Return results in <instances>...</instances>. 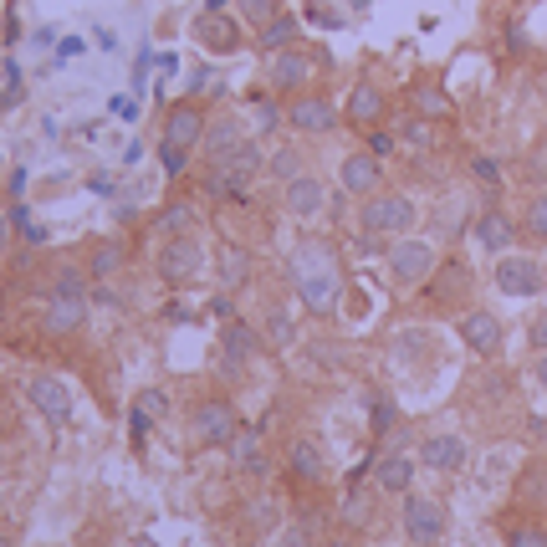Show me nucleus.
<instances>
[{"mask_svg":"<svg viewBox=\"0 0 547 547\" xmlns=\"http://www.w3.org/2000/svg\"><path fill=\"white\" fill-rule=\"evenodd\" d=\"M287 277L302 297V307L312 317H333L338 312V297H343V266H338V251L328 241H302L287 261Z\"/></svg>","mask_w":547,"mask_h":547,"instance_id":"1","label":"nucleus"},{"mask_svg":"<svg viewBox=\"0 0 547 547\" xmlns=\"http://www.w3.org/2000/svg\"><path fill=\"white\" fill-rule=\"evenodd\" d=\"M358 225H363V236H415V225H420V205L409 200L404 190H379L358 205Z\"/></svg>","mask_w":547,"mask_h":547,"instance_id":"2","label":"nucleus"},{"mask_svg":"<svg viewBox=\"0 0 547 547\" xmlns=\"http://www.w3.org/2000/svg\"><path fill=\"white\" fill-rule=\"evenodd\" d=\"M261 169H266V154H261V144H256V139H246L236 154H225V159H215V164H210V190H215V195H225V200H246Z\"/></svg>","mask_w":547,"mask_h":547,"instance_id":"3","label":"nucleus"},{"mask_svg":"<svg viewBox=\"0 0 547 547\" xmlns=\"http://www.w3.org/2000/svg\"><path fill=\"white\" fill-rule=\"evenodd\" d=\"M435 266H440V251H435V241H420V236H399L394 246H389V277H394V287H425L430 277H435Z\"/></svg>","mask_w":547,"mask_h":547,"instance_id":"4","label":"nucleus"},{"mask_svg":"<svg viewBox=\"0 0 547 547\" xmlns=\"http://www.w3.org/2000/svg\"><path fill=\"white\" fill-rule=\"evenodd\" d=\"M159 282L164 287H190L200 271H205V246H200V236H169L164 246H159Z\"/></svg>","mask_w":547,"mask_h":547,"instance_id":"5","label":"nucleus"},{"mask_svg":"<svg viewBox=\"0 0 547 547\" xmlns=\"http://www.w3.org/2000/svg\"><path fill=\"white\" fill-rule=\"evenodd\" d=\"M450 527V512H445V501L425 496V491H404V537L415 542V547H435Z\"/></svg>","mask_w":547,"mask_h":547,"instance_id":"6","label":"nucleus"},{"mask_svg":"<svg viewBox=\"0 0 547 547\" xmlns=\"http://www.w3.org/2000/svg\"><path fill=\"white\" fill-rule=\"evenodd\" d=\"M471 241L486 251V256H507L517 241H522V220L501 205H481L476 220H471Z\"/></svg>","mask_w":547,"mask_h":547,"instance_id":"7","label":"nucleus"},{"mask_svg":"<svg viewBox=\"0 0 547 547\" xmlns=\"http://www.w3.org/2000/svg\"><path fill=\"white\" fill-rule=\"evenodd\" d=\"M491 287L507 292V297H537L547 287V271H542L537 256L507 251V256H496V266H491Z\"/></svg>","mask_w":547,"mask_h":547,"instance_id":"8","label":"nucleus"},{"mask_svg":"<svg viewBox=\"0 0 547 547\" xmlns=\"http://www.w3.org/2000/svg\"><path fill=\"white\" fill-rule=\"evenodd\" d=\"M312 77H317V62L302 47H287V52H271L266 57V82H271V93H282V98L307 93Z\"/></svg>","mask_w":547,"mask_h":547,"instance_id":"9","label":"nucleus"},{"mask_svg":"<svg viewBox=\"0 0 547 547\" xmlns=\"http://www.w3.org/2000/svg\"><path fill=\"white\" fill-rule=\"evenodd\" d=\"M343 123V108L328 98V93H297V98H287V128L292 133H333Z\"/></svg>","mask_w":547,"mask_h":547,"instance_id":"10","label":"nucleus"},{"mask_svg":"<svg viewBox=\"0 0 547 547\" xmlns=\"http://www.w3.org/2000/svg\"><path fill=\"white\" fill-rule=\"evenodd\" d=\"M190 435H195V445H210V450L231 445V440L241 435L236 404H231V399H205V404L195 409V420H190Z\"/></svg>","mask_w":547,"mask_h":547,"instance_id":"11","label":"nucleus"},{"mask_svg":"<svg viewBox=\"0 0 547 547\" xmlns=\"http://www.w3.org/2000/svg\"><path fill=\"white\" fill-rule=\"evenodd\" d=\"M205 128H210V118H205V108L195 103V98H185V103H174L169 113H164V139L159 144H169V149H200L205 144Z\"/></svg>","mask_w":547,"mask_h":547,"instance_id":"12","label":"nucleus"},{"mask_svg":"<svg viewBox=\"0 0 547 547\" xmlns=\"http://www.w3.org/2000/svg\"><path fill=\"white\" fill-rule=\"evenodd\" d=\"M266 348V338L251 328V323H241V317H231V323L220 328V374H246V363L256 358Z\"/></svg>","mask_w":547,"mask_h":547,"instance_id":"13","label":"nucleus"},{"mask_svg":"<svg viewBox=\"0 0 547 547\" xmlns=\"http://www.w3.org/2000/svg\"><path fill=\"white\" fill-rule=\"evenodd\" d=\"M455 333H461V343H466L476 358H496L501 343H507V333H501V317L486 312V307H466L461 323H455Z\"/></svg>","mask_w":547,"mask_h":547,"instance_id":"14","label":"nucleus"},{"mask_svg":"<svg viewBox=\"0 0 547 547\" xmlns=\"http://www.w3.org/2000/svg\"><path fill=\"white\" fill-rule=\"evenodd\" d=\"M384 113H389L384 87H379V82H369V77L353 82V93H348V103H343V123L369 133V128H379V123H384Z\"/></svg>","mask_w":547,"mask_h":547,"instance_id":"15","label":"nucleus"},{"mask_svg":"<svg viewBox=\"0 0 547 547\" xmlns=\"http://www.w3.org/2000/svg\"><path fill=\"white\" fill-rule=\"evenodd\" d=\"M338 179H343V190H348L353 200H369V195L384 190V164H379V154L358 149V154H348V159L338 164Z\"/></svg>","mask_w":547,"mask_h":547,"instance_id":"16","label":"nucleus"},{"mask_svg":"<svg viewBox=\"0 0 547 547\" xmlns=\"http://www.w3.org/2000/svg\"><path fill=\"white\" fill-rule=\"evenodd\" d=\"M323 205H328V185H323L317 174H297V179H287V185H282V210H287L292 220L323 215Z\"/></svg>","mask_w":547,"mask_h":547,"instance_id":"17","label":"nucleus"},{"mask_svg":"<svg viewBox=\"0 0 547 547\" xmlns=\"http://www.w3.org/2000/svg\"><path fill=\"white\" fill-rule=\"evenodd\" d=\"M466 461H471V445L461 435H425V445H420V466H430L440 476L466 471Z\"/></svg>","mask_w":547,"mask_h":547,"instance_id":"18","label":"nucleus"},{"mask_svg":"<svg viewBox=\"0 0 547 547\" xmlns=\"http://www.w3.org/2000/svg\"><path fill=\"white\" fill-rule=\"evenodd\" d=\"M425 292H430L435 307L466 302V297H471V266H466V261H440V266H435V277L425 282Z\"/></svg>","mask_w":547,"mask_h":547,"instance_id":"19","label":"nucleus"},{"mask_svg":"<svg viewBox=\"0 0 547 547\" xmlns=\"http://www.w3.org/2000/svg\"><path fill=\"white\" fill-rule=\"evenodd\" d=\"M26 399H31L52 425H67V420H72V389H67L62 379H52V374L31 379V384H26Z\"/></svg>","mask_w":547,"mask_h":547,"instance_id":"20","label":"nucleus"},{"mask_svg":"<svg viewBox=\"0 0 547 547\" xmlns=\"http://www.w3.org/2000/svg\"><path fill=\"white\" fill-rule=\"evenodd\" d=\"M374 491H384V496H404L409 486H415V461H409L404 450H384V455H374Z\"/></svg>","mask_w":547,"mask_h":547,"instance_id":"21","label":"nucleus"},{"mask_svg":"<svg viewBox=\"0 0 547 547\" xmlns=\"http://www.w3.org/2000/svg\"><path fill=\"white\" fill-rule=\"evenodd\" d=\"M195 36H200V47L215 52V57L241 52V26H236L231 16H220V11H205V16L195 21Z\"/></svg>","mask_w":547,"mask_h":547,"instance_id":"22","label":"nucleus"},{"mask_svg":"<svg viewBox=\"0 0 547 547\" xmlns=\"http://www.w3.org/2000/svg\"><path fill=\"white\" fill-rule=\"evenodd\" d=\"M87 323V297H72V292H52L47 302V317H41V328H47L52 338H67Z\"/></svg>","mask_w":547,"mask_h":547,"instance_id":"23","label":"nucleus"},{"mask_svg":"<svg viewBox=\"0 0 547 547\" xmlns=\"http://www.w3.org/2000/svg\"><path fill=\"white\" fill-rule=\"evenodd\" d=\"M287 471H292L297 481L317 486V481L328 476V455H323V445H317V440H292V445H287Z\"/></svg>","mask_w":547,"mask_h":547,"instance_id":"24","label":"nucleus"},{"mask_svg":"<svg viewBox=\"0 0 547 547\" xmlns=\"http://www.w3.org/2000/svg\"><path fill=\"white\" fill-rule=\"evenodd\" d=\"M251 139V133L241 128V118H210V128H205V159L215 164V159H225V154H236L241 144Z\"/></svg>","mask_w":547,"mask_h":547,"instance_id":"25","label":"nucleus"},{"mask_svg":"<svg viewBox=\"0 0 547 547\" xmlns=\"http://www.w3.org/2000/svg\"><path fill=\"white\" fill-rule=\"evenodd\" d=\"M297 41H302V21L297 16H277V21H266L261 31H256V47L271 57V52H287V47H297Z\"/></svg>","mask_w":547,"mask_h":547,"instance_id":"26","label":"nucleus"},{"mask_svg":"<svg viewBox=\"0 0 547 547\" xmlns=\"http://www.w3.org/2000/svg\"><path fill=\"white\" fill-rule=\"evenodd\" d=\"M251 271H256V266H251V251H246V246H225V251H220V287H225V292H241V287L251 282Z\"/></svg>","mask_w":547,"mask_h":547,"instance_id":"27","label":"nucleus"},{"mask_svg":"<svg viewBox=\"0 0 547 547\" xmlns=\"http://www.w3.org/2000/svg\"><path fill=\"white\" fill-rule=\"evenodd\" d=\"M231 445H236V450H231V461H236L246 476H266V466H271V461H266V450H261V440H256L251 430H241Z\"/></svg>","mask_w":547,"mask_h":547,"instance_id":"28","label":"nucleus"},{"mask_svg":"<svg viewBox=\"0 0 547 547\" xmlns=\"http://www.w3.org/2000/svg\"><path fill=\"white\" fill-rule=\"evenodd\" d=\"M409 103H415V113L430 118V123H435V118H450V98L440 93L435 82H415V87H409Z\"/></svg>","mask_w":547,"mask_h":547,"instance_id":"29","label":"nucleus"},{"mask_svg":"<svg viewBox=\"0 0 547 547\" xmlns=\"http://www.w3.org/2000/svg\"><path fill=\"white\" fill-rule=\"evenodd\" d=\"M118 271H123V246L118 241H98L93 261H87V277H93V282H113Z\"/></svg>","mask_w":547,"mask_h":547,"instance_id":"30","label":"nucleus"},{"mask_svg":"<svg viewBox=\"0 0 547 547\" xmlns=\"http://www.w3.org/2000/svg\"><path fill=\"white\" fill-rule=\"evenodd\" d=\"M517 220H522V236L527 241H547V190H532Z\"/></svg>","mask_w":547,"mask_h":547,"instance_id":"31","label":"nucleus"},{"mask_svg":"<svg viewBox=\"0 0 547 547\" xmlns=\"http://www.w3.org/2000/svg\"><path fill=\"white\" fill-rule=\"evenodd\" d=\"M195 225H200L195 205H190V200H174V205L159 215V236H195Z\"/></svg>","mask_w":547,"mask_h":547,"instance_id":"32","label":"nucleus"},{"mask_svg":"<svg viewBox=\"0 0 547 547\" xmlns=\"http://www.w3.org/2000/svg\"><path fill=\"white\" fill-rule=\"evenodd\" d=\"M471 205L466 200H445L440 210H435V225H440V231H445V241H455V236H466L471 231Z\"/></svg>","mask_w":547,"mask_h":547,"instance_id":"33","label":"nucleus"},{"mask_svg":"<svg viewBox=\"0 0 547 547\" xmlns=\"http://www.w3.org/2000/svg\"><path fill=\"white\" fill-rule=\"evenodd\" d=\"M261 338H266V348H277V353L297 343V328H292L287 307H266V333H261Z\"/></svg>","mask_w":547,"mask_h":547,"instance_id":"34","label":"nucleus"},{"mask_svg":"<svg viewBox=\"0 0 547 547\" xmlns=\"http://www.w3.org/2000/svg\"><path fill=\"white\" fill-rule=\"evenodd\" d=\"M394 425H399L394 399H389V394H369V430H374V440H384Z\"/></svg>","mask_w":547,"mask_h":547,"instance_id":"35","label":"nucleus"},{"mask_svg":"<svg viewBox=\"0 0 547 547\" xmlns=\"http://www.w3.org/2000/svg\"><path fill=\"white\" fill-rule=\"evenodd\" d=\"M399 144H409V149H430L435 144V128H430V118H404L399 123Z\"/></svg>","mask_w":547,"mask_h":547,"instance_id":"36","label":"nucleus"},{"mask_svg":"<svg viewBox=\"0 0 547 547\" xmlns=\"http://www.w3.org/2000/svg\"><path fill=\"white\" fill-rule=\"evenodd\" d=\"M302 164H307V159H302L297 149H277V154H271V159H266V174H277V179H282V185H287V179H297V174H307Z\"/></svg>","mask_w":547,"mask_h":547,"instance_id":"37","label":"nucleus"},{"mask_svg":"<svg viewBox=\"0 0 547 547\" xmlns=\"http://www.w3.org/2000/svg\"><path fill=\"white\" fill-rule=\"evenodd\" d=\"M241 16L261 31L266 21H277V16H282V0H241Z\"/></svg>","mask_w":547,"mask_h":547,"instance_id":"38","label":"nucleus"},{"mask_svg":"<svg viewBox=\"0 0 547 547\" xmlns=\"http://www.w3.org/2000/svg\"><path fill=\"white\" fill-rule=\"evenodd\" d=\"M369 517H374V501L363 496V491H348V501H343V522H348V527H363Z\"/></svg>","mask_w":547,"mask_h":547,"instance_id":"39","label":"nucleus"},{"mask_svg":"<svg viewBox=\"0 0 547 547\" xmlns=\"http://www.w3.org/2000/svg\"><path fill=\"white\" fill-rule=\"evenodd\" d=\"M527 179H532L537 190H547V133H542V139L532 144V154H527Z\"/></svg>","mask_w":547,"mask_h":547,"instance_id":"40","label":"nucleus"},{"mask_svg":"<svg viewBox=\"0 0 547 547\" xmlns=\"http://www.w3.org/2000/svg\"><path fill=\"white\" fill-rule=\"evenodd\" d=\"M133 409H139V415H149V420H164V415H169V394H164V389H144L139 399H133Z\"/></svg>","mask_w":547,"mask_h":547,"instance_id":"41","label":"nucleus"},{"mask_svg":"<svg viewBox=\"0 0 547 547\" xmlns=\"http://www.w3.org/2000/svg\"><path fill=\"white\" fill-rule=\"evenodd\" d=\"M471 174L481 179L486 190H501V164H496L491 154H476V159H471Z\"/></svg>","mask_w":547,"mask_h":547,"instance_id":"42","label":"nucleus"},{"mask_svg":"<svg viewBox=\"0 0 547 547\" xmlns=\"http://www.w3.org/2000/svg\"><path fill=\"white\" fill-rule=\"evenodd\" d=\"M287 123V108H277V103H256V133H277Z\"/></svg>","mask_w":547,"mask_h":547,"instance_id":"43","label":"nucleus"},{"mask_svg":"<svg viewBox=\"0 0 547 547\" xmlns=\"http://www.w3.org/2000/svg\"><path fill=\"white\" fill-rule=\"evenodd\" d=\"M52 292H72V297H87V271H72V266H62L57 271V287Z\"/></svg>","mask_w":547,"mask_h":547,"instance_id":"44","label":"nucleus"},{"mask_svg":"<svg viewBox=\"0 0 547 547\" xmlns=\"http://www.w3.org/2000/svg\"><path fill=\"white\" fill-rule=\"evenodd\" d=\"M11 220H16V231H26V241H31V246H41V241H47V231H41V225L26 215V205H11Z\"/></svg>","mask_w":547,"mask_h":547,"instance_id":"45","label":"nucleus"},{"mask_svg":"<svg viewBox=\"0 0 547 547\" xmlns=\"http://www.w3.org/2000/svg\"><path fill=\"white\" fill-rule=\"evenodd\" d=\"M159 164H164V174H169V179H179V174H185V164H190V154H185V149L159 144Z\"/></svg>","mask_w":547,"mask_h":547,"instance_id":"46","label":"nucleus"},{"mask_svg":"<svg viewBox=\"0 0 547 547\" xmlns=\"http://www.w3.org/2000/svg\"><path fill=\"white\" fill-rule=\"evenodd\" d=\"M507 547H547V532L542 527H512L507 532Z\"/></svg>","mask_w":547,"mask_h":547,"instance_id":"47","label":"nucleus"},{"mask_svg":"<svg viewBox=\"0 0 547 547\" xmlns=\"http://www.w3.org/2000/svg\"><path fill=\"white\" fill-rule=\"evenodd\" d=\"M277 547H317V542H312V527L297 522V527H287V532L277 537Z\"/></svg>","mask_w":547,"mask_h":547,"instance_id":"48","label":"nucleus"},{"mask_svg":"<svg viewBox=\"0 0 547 547\" xmlns=\"http://www.w3.org/2000/svg\"><path fill=\"white\" fill-rule=\"evenodd\" d=\"M394 139H399V133H384V128H369V154H394Z\"/></svg>","mask_w":547,"mask_h":547,"instance_id":"49","label":"nucleus"},{"mask_svg":"<svg viewBox=\"0 0 547 547\" xmlns=\"http://www.w3.org/2000/svg\"><path fill=\"white\" fill-rule=\"evenodd\" d=\"M527 343H532V353H537V348H547V312H537L532 323H527Z\"/></svg>","mask_w":547,"mask_h":547,"instance_id":"50","label":"nucleus"},{"mask_svg":"<svg viewBox=\"0 0 547 547\" xmlns=\"http://www.w3.org/2000/svg\"><path fill=\"white\" fill-rule=\"evenodd\" d=\"M507 52H512V57H522V52H527V31H522V21H512V26H507Z\"/></svg>","mask_w":547,"mask_h":547,"instance_id":"51","label":"nucleus"},{"mask_svg":"<svg viewBox=\"0 0 547 547\" xmlns=\"http://www.w3.org/2000/svg\"><path fill=\"white\" fill-rule=\"evenodd\" d=\"M532 379H537V389H547V348H537V358H532Z\"/></svg>","mask_w":547,"mask_h":547,"instance_id":"52","label":"nucleus"},{"mask_svg":"<svg viewBox=\"0 0 547 547\" xmlns=\"http://www.w3.org/2000/svg\"><path fill=\"white\" fill-rule=\"evenodd\" d=\"M11 225H16V220H11V210H0V256L11 251Z\"/></svg>","mask_w":547,"mask_h":547,"instance_id":"53","label":"nucleus"},{"mask_svg":"<svg viewBox=\"0 0 547 547\" xmlns=\"http://www.w3.org/2000/svg\"><path fill=\"white\" fill-rule=\"evenodd\" d=\"M307 16H312V21H317V26H338V21H343V16H338V11H323V6H312V11H307Z\"/></svg>","mask_w":547,"mask_h":547,"instance_id":"54","label":"nucleus"},{"mask_svg":"<svg viewBox=\"0 0 547 547\" xmlns=\"http://www.w3.org/2000/svg\"><path fill=\"white\" fill-rule=\"evenodd\" d=\"M113 113H118V118H133V113H139V108H133L128 98H113Z\"/></svg>","mask_w":547,"mask_h":547,"instance_id":"55","label":"nucleus"},{"mask_svg":"<svg viewBox=\"0 0 547 547\" xmlns=\"http://www.w3.org/2000/svg\"><path fill=\"white\" fill-rule=\"evenodd\" d=\"M128 547H159V542H154V537H144V532H139V537H133V542H128Z\"/></svg>","mask_w":547,"mask_h":547,"instance_id":"56","label":"nucleus"},{"mask_svg":"<svg viewBox=\"0 0 547 547\" xmlns=\"http://www.w3.org/2000/svg\"><path fill=\"white\" fill-rule=\"evenodd\" d=\"M537 98H542V108H547V72L537 77Z\"/></svg>","mask_w":547,"mask_h":547,"instance_id":"57","label":"nucleus"},{"mask_svg":"<svg viewBox=\"0 0 547 547\" xmlns=\"http://www.w3.org/2000/svg\"><path fill=\"white\" fill-rule=\"evenodd\" d=\"M0 547H11V537H6V532H0Z\"/></svg>","mask_w":547,"mask_h":547,"instance_id":"58","label":"nucleus"},{"mask_svg":"<svg viewBox=\"0 0 547 547\" xmlns=\"http://www.w3.org/2000/svg\"><path fill=\"white\" fill-rule=\"evenodd\" d=\"M0 512H6V496H0Z\"/></svg>","mask_w":547,"mask_h":547,"instance_id":"59","label":"nucleus"}]
</instances>
